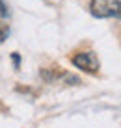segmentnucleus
<instances>
[{
  "label": "nucleus",
  "instance_id": "1",
  "mask_svg": "<svg viewBox=\"0 0 121 128\" xmlns=\"http://www.w3.org/2000/svg\"><path fill=\"white\" fill-rule=\"evenodd\" d=\"M89 10L99 19H106V17L121 19V0H91Z\"/></svg>",
  "mask_w": 121,
  "mask_h": 128
},
{
  "label": "nucleus",
  "instance_id": "2",
  "mask_svg": "<svg viewBox=\"0 0 121 128\" xmlns=\"http://www.w3.org/2000/svg\"><path fill=\"white\" fill-rule=\"evenodd\" d=\"M73 63L78 69L86 70V72H97L99 70V58H97L95 52H80L73 58Z\"/></svg>",
  "mask_w": 121,
  "mask_h": 128
},
{
  "label": "nucleus",
  "instance_id": "3",
  "mask_svg": "<svg viewBox=\"0 0 121 128\" xmlns=\"http://www.w3.org/2000/svg\"><path fill=\"white\" fill-rule=\"evenodd\" d=\"M13 61H15V65L19 67V56H17V54H13Z\"/></svg>",
  "mask_w": 121,
  "mask_h": 128
}]
</instances>
